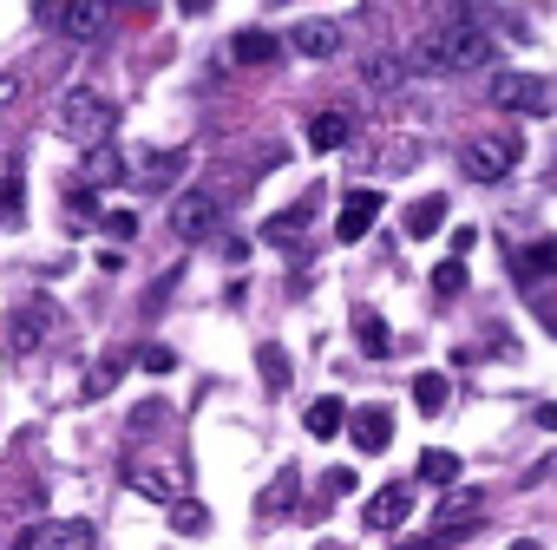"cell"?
<instances>
[{
	"label": "cell",
	"instance_id": "6da1fadb",
	"mask_svg": "<svg viewBox=\"0 0 557 550\" xmlns=\"http://www.w3.org/2000/svg\"><path fill=\"white\" fill-rule=\"evenodd\" d=\"M492 53L498 47L479 21H440L407 47V66H420V73H479V66H492Z\"/></svg>",
	"mask_w": 557,
	"mask_h": 550
},
{
	"label": "cell",
	"instance_id": "7a4b0ae2",
	"mask_svg": "<svg viewBox=\"0 0 557 550\" xmlns=\"http://www.w3.org/2000/svg\"><path fill=\"white\" fill-rule=\"evenodd\" d=\"M112 125H119V105L106 99V92H92V86H73L66 99H60V132L73 138V145H112Z\"/></svg>",
	"mask_w": 557,
	"mask_h": 550
},
{
	"label": "cell",
	"instance_id": "3957f363",
	"mask_svg": "<svg viewBox=\"0 0 557 550\" xmlns=\"http://www.w3.org/2000/svg\"><path fill=\"white\" fill-rule=\"evenodd\" d=\"M34 21L53 27L60 40H79V47H99L106 27H112V8L106 0H34Z\"/></svg>",
	"mask_w": 557,
	"mask_h": 550
},
{
	"label": "cell",
	"instance_id": "277c9868",
	"mask_svg": "<svg viewBox=\"0 0 557 550\" xmlns=\"http://www.w3.org/2000/svg\"><path fill=\"white\" fill-rule=\"evenodd\" d=\"M518 151H524V138L505 125V132H479V138H466L459 145V171L472 177V184H505L511 171H518Z\"/></svg>",
	"mask_w": 557,
	"mask_h": 550
},
{
	"label": "cell",
	"instance_id": "5b68a950",
	"mask_svg": "<svg viewBox=\"0 0 557 550\" xmlns=\"http://www.w3.org/2000/svg\"><path fill=\"white\" fill-rule=\"evenodd\" d=\"M485 105L492 112H518V118H550V86L537 73H492L485 79Z\"/></svg>",
	"mask_w": 557,
	"mask_h": 550
},
{
	"label": "cell",
	"instance_id": "8992f818",
	"mask_svg": "<svg viewBox=\"0 0 557 550\" xmlns=\"http://www.w3.org/2000/svg\"><path fill=\"white\" fill-rule=\"evenodd\" d=\"M53 335H60V309H53L47 296H34L27 309L8 315V348H14V354H34V348H47Z\"/></svg>",
	"mask_w": 557,
	"mask_h": 550
},
{
	"label": "cell",
	"instance_id": "52a82bcc",
	"mask_svg": "<svg viewBox=\"0 0 557 550\" xmlns=\"http://www.w3.org/2000/svg\"><path fill=\"white\" fill-rule=\"evenodd\" d=\"M216 216H223V210H216L210 190H184V197L171 203V236H177V242H203V236L216 229Z\"/></svg>",
	"mask_w": 557,
	"mask_h": 550
},
{
	"label": "cell",
	"instance_id": "ba28073f",
	"mask_svg": "<svg viewBox=\"0 0 557 550\" xmlns=\"http://www.w3.org/2000/svg\"><path fill=\"white\" fill-rule=\"evenodd\" d=\"M348 439H355V452H387L394 446V407H348V426H342Z\"/></svg>",
	"mask_w": 557,
	"mask_h": 550
},
{
	"label": "cell",
	"instance_id": "9c48e42d",
	"mask_svg": "<svg viewBox=\"0 0 557 550\" xmlns=\"http://www.w3.org/2000/svg\"><path fill=\"white\" fill-rule=\"evenodd\" d=\"M407 517H413V491H407V485H381V491L361 504V524H368V530H400Z\"/></svg>",
	"mask_w": 557,
	"mask_h": 550
},
{
	"label": "cell",
	"instance_id": "30bf717a",
	"mask_svg": "<svg viewBox=\"0 0 557 550\" xmlns=\"http://www.w3.org/2000/svg\"><path fill=\"white\" fill-rule=\"evenodd\" d=\"M479 517H485V491H446L440 511H433V530L459 537V530H479Z\"/></svg>",
	"mask_w": 557,
	"mask_h": 550
},
{
	"label": "cell",
	"instance_id": "8fae6325",
	"mask_svg": "<svg viewBox=\"0 0 557 550\" xmlns=\"http://www.w3.org/2000/svg\"><path fill=\"white\" fill-rule=\"evenodd\" d=\"M381 216V190H348L342 197V216H335V242H361Z\"/></svg>",
	"mask_w": 557,
	"mask_h": 550
},
{
	"label": "cell",
	"instance_id": "7c38bea8",
	"mask_svg": "<svg viewBox=\"0 0 557 550\" xmlns=\"http://www.w3.org/2000/svg\"><path fill=\"white\" fill-rule=\"evenodd\" d=\"M361 86H368L374 99H400V92L413 86V73H407L400 60H387V53H374V60L361 66Z\"/></svg>",
	"mask_w": 557,
	"mask_h": 550
},
{
	"label": "cell",
	"instance_id": "4fadbf2b",
	"mask_svg": "<svg viewBox=\"0 0 557 550\" xmlns=\"http://www.w3.org/2000/svg\"><path fill=\"white\" fill-rule=\"evenodd\" d=\"M230 60H236V66H275V60H283V40L262 34V27H243V34L230 40Z\"/></svg>",
	"mask_w": 557,
	"mask_h": 550
},
{
	"label": "cell",
	"instance_id": "5bb4252c",
	"mask_svg": "<svg viewBox=\"0 0 557 550\" xmlns=\"http://www.w3.org/2000/svg\"><path fill=\"white\" fill-rule=\"evenodd\" d=\"M79 184H86V190H112V184H125V158H119L112 145H92L86 164H79Z\"/></svg>",
	"mask_w": 557,
	"mask_h": 550
},
{
	"label": "cell",
	"instance_id": "9a60e30c",
	"mask_svg": "<svg viewBox=\"0 0 557 550\" xmlns=\"http://www.w3.org/2000/svg\"><path fill=\"white\" fill-rule=\"evenodd\" d=\"M289 47H296L302 60H335V53H342V34H335L329 21H302V27L289 34Z\"/></svg>",
	"mask_w": 557,
	"mask_h": 550
},
{
	"label": "cell",
	"instance_id": "2e32d148",
	"mask_svg": "<svg viewBox=\"0 0 557 550\" xmlns=\"http://www.w3.org/2000/svg\"><path fill=\"white\" fill-rule=\"evenodd\" d=\"M400 223H407V236H413V242L440 236V223H446V197H440V190H426L420 203H407V216H400Z\"/></svg>",
	"mask_w": 557,
	"mask_h": 550
},
{
	"label": "cell",
	"instance_id": "e0dca14e",
	"mask_svg": "<svg viewBox=\"0 0 557 550\" xmlns=\"http://www.w3.org/2000/svg\"><path fill=\"white\" fill-rule=\"evenodd\" d=\"M355 341H361L368 361H387V354H394V328H387L374 309H355Z\"/></svg>",
	"mask_w": 557,
	"mask_h": 550
},
{
	"label": "cell",
	"instance_id": "ac0fdd59",
	"mask_svg": "<svg viewBox=\"0 0 557 550\" xmlns=\"http://www.w3.org/2000/svg\"><path fill=\"white\" fill-rule=\"evenodd\" d=\"M348 138H355V118H348V112H315V118H309V145H315V151H342Z\"/></svg>",
	"mask_w": 557,
	"mask_h": 550
},
{
	"label": "cell",
	"instance_id": "d6986e66",
	"mask_svg": "<svg viewBox=\"0 0 557 550\" xmlns=\"http://www.w3.org/2000/svg\"><path fill=\"white\" fill-rule=\"evenodd\" d=\"M92 537H99L92 517H66V524H47L34 543H47V550H92Z\"/></svg>",
	"mask_w": 557,
	"mask_h": 550
},
{
	"label": "cell",
	"instance_id": "ffe728a7",
	"mask_svg": "<svg viewBox=\"0 0 557 550\" xmlns=\"http://www.w3.org/2000/svg\"><path fill=\"white\" fill-rule=\"evenodd\" d=\"M125 485H132L138 498H151V504H171V498H177L171 472H158V465H125Z\"/></svg>",
	"mask_w": 557,
	"mask_h": 550
},
{
	"label": "cell",
	"instance_id": "44dd1931",
	"mask_svg": "<svg viewBox=\"0 0 557 550\" xmlns=\"http://www.w3.org/2000/svg\"><path fill=\"white\" fill-rule=\"evenodd\" d=\"M550 275H557V242H531L518 255V283L531 289V283H550Z\"/></svg>",
	"mask_w": 557,
	"mask_h": 550
},
{
	"label": "cell",
	"instance_id": "7402d4cb",
	"mask_svg": "<svg viewBox=\"0 0 557 550\" xmlns=\"http://www.w3.org/2000/svg\"><path fill=\"white\" fill-rule=\"evenodd\" d=\"M296 485H302L296 465L275 472V491H262V517H289V511H296Z\"/></svg>",
	"mask_w": 557,
	"mask_h": 550
},
{
	"label": "cell",
	"instance_id": "603a6c76",
	"mask_svg": "<svg viewBox=\"0 0 557 550\" xmlns=\"http://www.w3.org/2000/svg\"><path fill=\"white\" fill-rule=\"evenodd\" d=\"M446 400H453V380L446 374H413V407L433 420V413H446Z\"/></svg>",
	"mask_w": 557,
	"mask_h": 550
},
{
	"label": "cell",
	"instance_id": "cb8c5ba5",
	"mask_svg": "<svg viewBox=\"0 0 557 550\" xmlns=\"http://www.w3.org/2000/svg\"><path fill=\"white\" fill-rule=\"evenodd\" d=\"M459 472H466V465H459V452H446V446L420 452V478H426V485H446V491H453V485H459Z\"/></svg>",
	"mask_w": 557,
	"mask_h": 550
},
{
	"label": "cell",
	"instance_id": "d4e9b609",
	"mask_svg": "<svg viewBox=\"0 0 557 550\" xmlns=\"http://www.w3.org/2000/svg\"><path fill=\"white\" fill-rule=\"evenodd\" d=\"M342 426H348V407H342L335 393H322V400L309 407V433H315V439H335Z\"/></svg>",
	"mask_w": 557,
	"mask_h": 550
},
{
	"label": "cell",
	"instance_id": "484cf974",
	"mask_svg": "<svg viewBox=\"0 0 557 550\" xmlns=\"http://www.w3.org/2000/svg\"><path fill=\"white\" fill-rule=\"evenodd\" d=\"M302 223H309V203H296V210H283V216H269L262 236H269V242H283V249H296V242H302Z\"/></svg>",
	"mask_w": 557,
	"mask_h": 550
},
{
	"label": "cell",
	"instance_id": "4316f807",
	"mask_svg": "<svg viewBox=\"0 0 557 550\" xmlns=\"http://www.w3.org/2000/svg\"><path fill=\"white\" fill-rule=\"evenodd\" d=\"M203 524H210L203 498H184V491H177V498H171V530H177V537H197Z\"/></svg>",
	"mask_w": 557,
	"mask_h": 550
},
{
	"label": "cell",
	"instance_id": "83f0119b",
	"mask_svg": "<svg viewBox=\"0 0 557 550\" xmlns=\"http://www.w3.org/2000/svg\"><path fill=\"white\" fill-rule=\"evenodd\" d=\"M256 367H262V380H269V393H283V387H289V354H283V348H275V341H262V348H256Z\"/></svg>",
	"mask_w": 557,
	"mask_h": 550
},
{
	"label": "cell",
	"instance_id": "f1b7e54d",
	"mask_svg": "<svg viewBox=\"0 0 557 550\" xmlns=\"http://www.w3.org/2000/svg\"><path fill=\"white\" fill-rule=\"evenodd\" d=\"M177 171H184V151H151L138 184H158V190H164V184H177Z\"/></svg>",
	"mask_w": 557,
	"mask_h": 550
},
{
	"label": "cell",
	"instance_id": "f546056e",
	"mask_svg": "<svg viewBox=\"0 0 557 550\" xmlns=\"http://www.w3.org/2000/svg\"><path fill=\"white\" fill-rule=\"evenodd\" d=\"M27 210V177L21 164H8V177H0V216H21Z\"/></svg>",
	"mask_w": 557,
	"mask_h": 550
},
{
	"label": "cell",
	"instance_id": "4dcf8cb0",
	"mask_svg": "<svg viewBox=\"0 0 557 550\" xmlns=\"http://www.w3.org/2000/svg\"><path fill=\"white\" fill-rule=\"evenodd\" d=\"M433 296H440V302H453V296H466V262H453V255H446V262L433 268Z\"/></svg>",
	"mask_w": 557,
	"mask_h": 550
},
{
	"label": "cell",
	"instance_id": "1f68e13d",
	"mask_svg": "<svg viewBox=\"0 0 557 550\" xmlns=\"http://www.w3.org/2000/svg\"><path fill=\"white\" fill-rule=\"evenodd\" d=\"M106 229H112V242H132V236H138V216H132V210H112Z\"/></svg>",
	"mask_w": 557,
	"mask_h": 550
},
{
	"label": "cell",
	"instance_id": "d6a6232c",
	"mask_svg": "<svg viewBox=\"0 0 557 550\" xmlns=\"http://www.w3.org/2000/svg\"><path fill=\"white\" fill-rule=\"evenodd\" d=\"M138 367H145V374H171V367H177V354H171V348H145V354H138Z\"/></svg>",
	"mask_w": 557,
	"mask_h": 550
},
{
	"label": "cell",
	"instance_id": "836d02e7",
	"mask_svg": "<svg viewBox=\"0 0 557 550\" xmlns=\"http://www.w3.org/2000/svg\"><path fill=\"white\" fill-rule=\"evenodd\" d=\"M66 203H73L79 216H92V210H99V190H86V184H73V190H66Z\"/></svg>",
	"mask_w": 557,
	"mask_h": 550
},
{
	"label": "cell",
	"instance_id": "e575fe53",
	"mask_svg": "<svg viewBox=\"0 0 557 550\" xmlns=\"http://www.w3.org/2000/svg\"><path fill=\"white\" fill-rule=\"evenodd\" d=\"M249 255V236H223V262H243Z\"/></svg>",
	"mask_w": 557,
	"mask_h": 550
},
{
	"label": "cell",
	"instance_id": "d590c367",
	"mask_svg": "<svg viewBox=\"0 0 557 550\" xmlns=\"http://www.w3.org/2000/svg\"><path fill=\"white\" fill-rule=\"evenodd\" d=\"M14 92H21V79H14V73H0V105H14Z\"/></svg>",
	"mask_w": 557,
	"mask_h": 550
},
{
	"label": "cell",
	"instance_id": "8d00e7d4",
	"mask_svg": "<svg viewBox=\"0 0 557 550\" xmlns=\"http://www.w3.org/2000/svg\"><path fill=\"white\" fill-rule=\"evenodd\" d=\"M537 426H544V433H557V407H537Z\"/></svg>",
	"mask_w": 557,
	"mask_h": 550
},
{
	"label": "cell",
	"instance_id": "74e56055",
	"mask_svg": "<svg viewBox=\"0 0 557 550\" xmlns=\"http://www.w3.org/2000/svg\"><path fill=\"white\" fill-rule=\"evenodd\" d=\"M203 8H210V0H184V14H203Z\"/></svg>",
	"mask_w": 557,
	"mask_h": 550
},
{
	"label": "cell",
	"instance_id": "f35d334b",
	"mask_svg": "<svg viewBox=\"0 0 557 550\" xmlns=\"http://www.w3.org/2000/svg\"><path fill=\"white\" fill-rule=\"evenodd\" d=\"M511 550H544V543H531V537H524V543H511Z\"/></svg>",
	"mask_w": 557,
	"mask_h": 550
},
{
	"label": "cell",
	"instance_id": "ab89813d",
	"mask_svg": "<svg viewBox=\"0 0 557 550\" xmlns=\"http://www.w3.org/2000/svg\"><path fill=\"white\" fill-rule=\"evenodd\" d=\"M550 184H557V171H550Z\"/></svg>",
	"mask_w": 557,
	"mask_h": 550
}]
</instances>
